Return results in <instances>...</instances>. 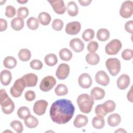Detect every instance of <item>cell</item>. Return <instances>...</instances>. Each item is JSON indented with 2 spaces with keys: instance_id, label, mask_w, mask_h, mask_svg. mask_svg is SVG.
<instances>
[{
  "instance_id": "obj_1",
  "label": "cell",
  "mask_w": 133,
  "mask_h": 133,
  "mask_svg": "<svg viewBox=\"0 0 133 133\" xmlns=\"http://www.w3.org/2000/svg\"><path fill=\"white\" fill-rule=\"evenodd\" d=\"M75 107L72 102L66 99H61L53 102L49 114L51 120L58 124H65L72 118Z\"/></svg>"
},
{
  "instance_id": "obj_2",
  "label": "cell",
  "mask_w": 133,
  "mask_h": 133,
  "mask_svg": "<svg viewBox=\"0 0 133 133\" xmlns=\"http://www.w3.org/2000/svg\"><path fill=\"white\" fill-rule=\"evenodd\" d=\"M77 103L80 111L85 114L89 113L92 110L94 104V100L91 97L87 94H83L78 96L77 98Z\"/></svg>"
},
{
  "instance_id": "obj_3",
  "label": "cell",
  "mask_w": 133,
  "mask_h": 133,
  "mask_svg": "<svg viewBox=\"0 0 133 133\" xmlns=\"http://www.w3.org/2000/svg\"><path fill=\"white\" fill-rule=\"evenodd\" d=\"M0 103L2 111L6 114H11L15 109L14 102L4 89H1L0 90Z\"/></svg>"
},
{
  "instance_id": "obj_4",
  "label": "cell",
  "mask_w": 133,
  "mask_h": 133,
  "mask_svg": "<svg viewBox=\"0 0 133 133\" xmlns=\"http://www.w3.org/2000/svg\"><path fill=\"white\" fill-rule=\"evenodd\" d=\"M105 66L110 74L112 76L117 75L121 70V62L115 58H110L107 60Z\"/></svg>"
},
{
  "instance_id": "obj_5",
  "label": "cell",
  "mask_w": 133,
  "mask_h": 133,
  "mask_svg": "<svg viewBox=\"0 0 133 133\" xmlns=\"http://www.w3.org/2000/svg\"><path fill=\"white\" fill-rule=\"evenodd\" d=\"M26 87L24 79L21 77L17 79L10 88V92L12 97L18 98L21 96L23 91Z\"/></svg>"
},
{
  "instance_id": "obj_6",
  "label": "cell",
  "mask_w": 133,
  "mask_h": 133,
  "mask_svg": "<svg viewBox=\"0 0 133 133\" xmlns=\"http://www.w3.org/2000/svg\"><path fill=\"white\" fill-rule=\"evenodd\" d=\"M122 44L118 39H113L107 44L105 47V50L109 55H115L118 54L122 48Z\"/></svg>"
},
{
  "instance_id": "obj_7",
  "label": "cell",
  "mask_w": 133,
  "mask_h": 133,
  "mask_svg": "<svg viewBox=\"0 0 133 133\" xmlns=\"http://www.w3.org/2000/svg\"><path fill=\"white\" fill-rule=\"evenodd\" d=\"M133 13V2L126 1L123 3L119 9V15L124 18L131 17Z\"/></svg>"
},
{
  "instance_id": "obj_8",
  "label": "cell",
  "mask_w": 133,
  "mask_h": 133,
  "mask_svg": "<svg viewBox=\"0 0 133 133\" xmlns=\"http://www.w3.org/2000/svg\"><path fill=\"white\" fill-rule=\"evenodd\" d=\"M56 84V79L52 76H47L41 81L39 88L44 92L50 90Z\"/></svg>"
},
{
  "instance_id": "obj_9",
  "label": "cell",
  "mask_w": 133,
  "mask_h": 133,
  "mask_svg": "<svg viewBox=\"0 0 133 133\" xmlns=\"http://www.w3.org/2000/svg\"><path fill=\"white\" fill-rule=\"evenodd\" d=\"M70 66L66 63L60 64L56 72V75L57 77L61 80L65 79L69 75Z\"/></svg>"
},
{
  "instance_id": "obj_10",
  "label": "cell",
  "mask_w": 133,
  "mask_h": 133,
  "mask_svg": "<svg viewBox=\"0 0 133 133\" xmlns=\"http://www.w3.org/2000/svg\"><path fill=\"white\" fill-rule=\"evenodd\" d=\"M48 106V102L44 100L36 101L33 105V111L38 115H42L45 114L46 108Z\"/></svg>"
},
{
  "instance_id": "obj_11",
  "label": "cell",
  "mask_w": 133,
  "mask_h": 133,
  "mask_svg": "<svg viewBox=\"0 0 133 133\" xmlns=\"http://www.w3.org/2000/svg\"><path fill=\"white\" fill-rule=\"evenodd\" d=\"M51 5L54 11L57 14H63L66 10L64 3L62 0L56 1H48Z\"/></svg>"
},
{
  "instance_id": "obj_12",
  "label": "cell",
  "mask_w": 133,
  "mask_h": 133,
  "mask_svg": "<svg viewBox=\"0 0 133 133\" xmlns=\"http://www.w3.org/2000/svg\"><path fill=\"white\" fill-rule=\"evenodd\" d=\"M81 29V23L78 21L68 23L65 27V32L69 35H76L79 33Z\"/></svg>"
},
{
  "instance_id": "obj_13",
  "label": "cell",
  "mask_w": 133,
  "mask_h": 133,
  "mask_svg": "<svg viewBox=\"0 0 133 133\" xmlns=\"http://www.w3.org/2000/svg\"><path fill=\"white\" fill-rule=\"evenodd\" d=\"M95 80L98 84L104 86H107L110 83L109 77L107 73L102 70L97 72L95 75Z\"/></svg>"
},
{
  "instance_id": "obj_14",
  "label": "cell",
  "mask_w": 133,
  "mask_h": 133,
  "mask_svg": "<svg viewBox=\"0 0 133 133\" xmlns=\"http://www.w3.org/2000/svg\"><path fill=\"white\" fill-rule=\"evenodd\" d=\"M78 83L82 88H88L92 85V79L88 73H82L78 77Z\"/></svg>"
},
{
  "instance_id": "obj_15",
  "label": "cell",
  "mask_w": 133,
  "mask_h": 133,
  "mask_svg": "<svg viewBox=\"0 0 133 133\" xmlns=\"http://www.w3.org/2000/svg\"><path fill=\"white\" fill-rule=\"evenodd\" d=\"M70 47L76 52L82 51L84 49V44L83 42L78 38L72 39L69 43Z\"/></svg>"
},
{
  "instance_id": "obj_16",
  "label": "cell",
  "mask_w": 133,
  "mask_h": 133,
  "mask_svg": "<svg viewBox=\"0 0 133 133\" xmlns=\"http://www.w3.org/2000/svg\"><path fill=\"white\" fill-rule=\"evenodd\" d=\"M22 78L24 79L26 87H34L36 85L38 77L37 75L34 73H28L24 75Z\"/></svg>"
},
{
  "instance_id": "obj_17",
  "label": "cell",
  "mask_w": 133,
  "mask_h": 133,
  "mask_svg": "<svg viewBox=\"0 0 133 133\" xmlns=\"http://www.w3.org/2000/svg\"><path fill=\"white\" fill-rule=\"evenodd\" d=\"M130 84V77L125 74H122L117 80V86L121 90L127 88Z\"/></svg>"
},
{
  "instance_id": "obj_18",
  "label": "cell",
  "mask_w": 133,
  "mask_h": 133,
  "mask_svg": "<svg viewBox=\"0 0 133 133\" xmlns=\"http://www.w3.org/2000/svg\"><path fill=\"white\" fill-rule=\"evenodd\" d=\"M90 96L94 100H101L105 96V91L99 87H95L91 90Z\"/></svg>"
},
{
  "instance_id": "obj_19",
  "label": "cell",
  "mask_w": 133,
  "mask_h": 133,
  "mask_svg": "<svg viewBox=\"0 0 133 133\" xmlns=\"http://www.w3.org/2000/svg\"><path fill=\"white\" fill-rule=\"evenodd\" d=\"M88 122V119L86 116L83 114H78L74 120L73 125L76 128H81L86 126Z\"/></svg>"
},
{
  "instance_id": "obj_20",
  "label": "cell",
  "mask_w": 133,
  "mask_h": 133,
  "mask_svg": "<svg viewBox=\"0 0 133 133\" xmlns=\"http://www.w3.org/2000/svg\"><path fill=\"white\" fill-rule=\"evenodd\" d=\"M12 78L11 72L7 70H4L1 71L0 74L1 82L4 86L8 85Z\"/></svg>"
},
{
  "instance_id": "obj_21",
  "label": "cell",
  "mask_w": 133,
  "mask_h": 133,
  "mask_svg": "<svg viewBox=\"0 0 133 133\" xmlns=\"http://www.w3.org/2000/svg\"><path fill=\"white\" fill-rule=\"evenodd\" d=\"M121 122V117L118 114L113 113L110 115L108 117V123L109 126L115 127L118 126Z\"/></svg>"
},
{
  "instance_id": "obj_22",
  "label": "cell",
  "mask_w": 133,
  "mask_h": 133,
  "mask_svg": "<svg viewBox=\"0 0 133 133\" xmlns=\"http://www.w3.org/2000/svg\"><path fill=\"white\" fill-rule=\"evenodd\" d=\"M85 59L86 62L90 65H96L100 61L99 55L95 52H89L86 56Z\"/></svg>"
},
{
  "instance_id": "obj_23",
  "label": "cell",
  "mask_w": 133,
  "mask_h": 133,
  "mask_svg": "<svg viewBox=\"0 0 133 133\" xmlns=\"http://www.w3.org/2000/svg\"><path fill=\"white\" fill-rule=\"evenodd\" d=\"M66 9L68 14L70 16L74 17L78 14V9L77 5L73 1H71L68 3Z\"/></svg>"
},
{
  "instance_id": "obj_24",
  "label": "cell",
  "mask_w": 133,
  "mask_h": 133,
  "mask_svg": "<svg viewBox=\"0 0 133 133\" xmlns=\"http://www.w3.org/2000/svg\"><path fill=\"white\" fill-rule=\"evenodd\" d=\"M11 26L15 31H20L24 26V21L23 19L16 17L14 18L11 21Z\"/></svg>"
},
{
  "instance_id": "obj_25",
  "label": "cell",
  "mask_w": 133,
  "mask_h": 133,
  "mask_svg": "<svg viewBox=\"0 0 133 133\" xmlns=\"http://www.w3.org/2000/svg\"><path fill=\"white\" fill-rule=\"evenodd\" d=\"M24 123L25 125L29 128H35L38 124V121L36 117L30 115L25 119H24Z\"/></svg>"
},
{
  "instance_id": "obj_26",
  "label": "cell",
  "mask_w": 133,
  "mask_h": 133,
  "mask_svg": "<svg viewBox=\"0 0 133 133\" xmlns=\"http://www.w3.org/2000/svg\"><path fill=\"white\" fill-rule=\"evenodd\" d=\"M38 20L42 25H47L50 23L51 18L48 13L46 12H42L38 15Z\"/></svg>"
},
{
  "instance_id": "obj_27",
  "label": "cell",
  "mask_w": 133,
  "mask_h": 133,
  "mask_svg": "<svg viewBox=\"0 0 133 133\" xmlns=\"http://www.w3.org/2000/svg\"><path fill=\"white\" fill-rule=\"evenodd\" d=\"M97 37L98 39L101 42L107 41L110 37V32L108 30L101 28L98 30L97 33Z\"/></svg>"
},
{
  "instance_id": "obj_28",
  "label": "cell",
  "mask_w": 133,
  "mask_h": 133,
  "mask_svg": "<svg viewBox=\"0 0 133 133\" xmlns=\"http://www.w3.org/2000/svg\"><path fill=\"white\" fill-rule=\"evenodd\" d=\"M17 63L16 59L12 56H7L6 57L4 61L3 64L6 68L11 69L14 68Z\"/></svg>"
},
{
  "instance_id": "obj_29",
  "label": "cell",
  "mask_w": 133,
  "mask_h": 133,
  "mask_svg": "<svg viewBox=\"0 0 133 133\" xmlns=\"http://www.w3.org/2000/svg\"><path fill=\"white\" fill-rule=\"evenodd\" d=\"M59 55L60 59L65 61L70 60L72 58V56H73L72 51L69 49L66 48L61 49L59 51Z\"/></svg>"
},
{
  "instance_id": "obj_30",
  "label": "cell",
  "mask_w": 133,
  "mask_h": 133,
  "mask_svg": "<svg viewBox=\"0 0 133 133\" xmlns=\"http://www.w3.org/2000/svg\"><path fill=\"white\" fill-rule=\"evenodd\" d=\"M92 125L96 129H101L104 126V119L103 116L97 115L92 120Z\"/></svg>"
},
{
  "instance_id": "obj_31",
  "label": "cell",
  "mask_w": 133,
  "mask_h": 133,
  "mask_svg": "<svg viewBox=\"0 0 133 133\" xmlns=\"http://www.w3.org/2000/svg\"><path fill=\"white\" fill-rule=\"evenodd\" d=\"M18 57L20 60L22 61H28L31 57V51L26 48L21 49L18 52Z\"/></svg>"
},
{
  "instance_id": "obj_32",
  "label": "cell",
  "mask_w": 133,
  "mask_h": 133,
  "mask_svg": "<svg viewBox=\"0 0 133 133\" xmlns=\"http://www.w3.org/2000/svg\"><path fill=\"white\" fill-rule=\"evenodd\" d=\"M44 61L47 65L52 66L57 63L58 59L56 55L54 54H49L45 57Z\"/></svg>"
},
{
  "instance_id": "obj_33",
  "label": "cell",
  "mask_w": 133,
  "mask_h": 133,
  "mask_svg": "<svg viewBox=\"0 0 133 133\" xmlns=\"http://www.w3.org/2000/svg\"><path fill=\"white\" fill-rule=\"evenodd\" d=\"M17 115L20 118L22 119H24L31 115V112L28 107H21L19 108L18 110Z\"/></svg>"
},
{
  "instance_id": "obj_34",
  "label": "cell",
  "mask_w": 133,
  "mask_h": 133,
  "mask_svg": "<svg viewBox=\"0 0 133 133\" xmlns=\"http://www.w3.org/2000/svg\"><path fill=\"white\" fill-rule=\"evenodd\" d=\"M102 104L104 111L107 114L114 111L116 107L115 102L112 100L106 101L104 103H103Z\"/></svg>"
},
{
  "instance_id": "obj_35",
  "label": "cell",
  "mask_w": 133,
  "mask_h": 133,
  "mask_svg": "<svg viewBox=\"0 0 133 133\" xmlns=\"http://www.w3.org/2000/svg\"><path fill=\"white\" fill-rule=\"evenodd\" d=\"M26 25L28 28L32 30L37 29L39 26V21L37 18L35 17H30L26 21Z\"/></svg>"
},
{
  "instance_id": "obj_36",
  "label": "cell",
  "mask_w": 133,
  "mask_h": 133,
  "mask_svg": "<svg viewBox=\"0 0 133 133\" xmlns=\"http://www.w3.org/2000/svg\"><path fill=\"white\" fill-rule=\"evenodd\" d=\"M55 94L58 96H62L66 95L68 92V89L66 86L63 84H58L55 89Z\"/></svg>"
},
{
  "instance_id": "obj_37",
  "label": "cell",
  "mask_w": 133,
  "mask_h": 133,
  "mask_svg": "<svg viewBox=\"0 0 133 133\" xmlns=\"http://www.w3.org/2000/svg\"><path fill=\"white\" fill-rule=\"evenodd\" d=\"M95 36L94 31L91 29H86L82 33V38L86 42H88L92 39Z\"/></svg>"
},
{
  "instance_id": "obj_38",
  "label": "cell",
  "mask_w": 133,
  "mask_h": 133,
  "mask_svg": "<svg viewBox=\"0 0 133 133\" xmlns=\"http://www.w3.org/2000/svg\"><path fill=\"white\" fill-rule=\"evenodd\" d=\"M10 125L11 128H12L17 132L20 133L23 131V126L22 124L19 121L15 120L12 121Z\"/></svg>"
},
{
  "instance_id": "obj_39",
  "label": "cell",
  "mask_w": 133,
  "mask_h": 133,
  "mask_svg": "<svg viewBox=\"0 0 133 133\" xmlns=\"http://www.w3.org/2000/svg\"><path fill=\"white\" fill-rule=\"evenodd\" d=\"M29 15V10L26 7H19L17 10V16L22 19L26 18Z\"/></svg>"
},
{
  "instance_id": "obj_40",
  "label": "cell",
  "mask_w": 133,
  "mask_h": 133,
  "mask_svg": "<svg viewBox=\"0 0 133 133\" xmlns=\"http://www.w3.org/2000/svg\"><path fill=\"white\" fill-rule=\"evenodd\" d=\"M52 28L56 31H61L63 26V22L61 19H56L52 22Z\"/></svg>"
},
{
  "instance_id": "obj_41",
  "label": "cell",
  "mask_w": 133,
  "mask_h": 133,
  "mask_svg": "<svg viewBox=\"0 0 133 133\" xmlns=\"http://www.w3.org/2000/svg\"><path fill=\"white\" fill-rule=\"evenodd\" d=\"M30 67L36 70H39L43 67V63L41 61L37 59H34L32 60L30 63Z\"/></svg>"
},
{
  "instance_id": "obj_42",
  "label": "cell",
  "mask_w": 133,
  "mask_h": 133,
  "mask_svg": "<svg viewBox=\"0 0 133 133\" xmlns=\"http://www.w3.org/2000/svg\"><path fill=\"white\" fill-rule=\"evenodd\" d=\"M132 50L130 49H126L122 52V57L125 60H130L132 58Z\"/></svg>"
},
{
  "instance_id": "obj_43",
  "label": "cell",
  "mask_w": 133,
  "mask_h": 133,
  "mask_svg": "<svg viewBox=\"0 0 133 133\" xmlns=\"http://www.w3.org/2000/svg\"><path fill=\"white\" fill-rule=\"evenodd\" d=\"M16 9L15 8L11 5H8L6 7L5 15L8 18H12L16 15Z\"/></svg>"
},
{
  "instance_id": "obj_44",
  "label": "cell",
  "mask_w": 133,
  "mask_h": 133,
  "mask_svg": "<svg viewBox=\"0 0 133 133\" xmlns=\"http://www.w3.org/2000/svg\"><path fill=\"white\" fill-rule=\"evenodd\" d=\"M99 47L98 43L96 41H91L87 45V50L89 52H96Z\"/></svg>"
},
{
  "instance_id": "obj_45",
  "label": "cell",
  "mask_w": 133,
  "mask_h": 133,
  "mask_svg": "<svg viewBox=\"0 0 133 133\" xmlns=\"http://www.w3.org/2000/svg\"><path fill=\"white\" fill-rule=\"evenodd\" d=\"M35 97V93L32 90H28L24 94V97L28 101H32L34 100Z\"/></svg>"
},
{
  "instance_id": "obj_46",
  "label": "cell",
  "mask_w": 133,
  "mask_h": 133,
  "mask_svg": "<svg viewBox=\"0 0 133 133\" xmlns=\"http://www.w3.org/2000/svg\"><path fill=\"white\" fill-rule=\"evenodd\" d=\"M95 113L99 116H101L103 117L107 114L104 111V109L102 107V104H99L97 105L96 107L95 108Z\"/></svg>"
},
{
  "instance_id": "obj_47",
  "label": "cell",
  "mask_w": 133,
  "mask_h": 133,
  "mask_svg": "<svg viewBox=\"0 0 133 133\" xmlns=\"http://www.w3.org/2000/svg\"><path fill=\"white\" fill-rule=\"evenodd\" d=\"M125 29L126 31L130 33H132V30H133V21L132 20H130L127 21L125 25Z\"/></svg>"
},
{
  "instance_id": "obj_48",
  "label": "cell",
  "mask_w": 133,
  "mask_h": 133,
  "mask_svg": "<svg viewBox=\"0 0 133 133\" xmlns=\"http://www.w3.org/2000/svg\"><path fill=\"white\" fill-rule=\"evenodd\" d=\"M7 27V22L5 19H0V31L3 32L5 31Z\"/></svg>"
},
{
  "instance_id": "obj_49",
  "label": "cell",
  "mask_w": 133,
  "mask_h": 133,
  "mask_svg": "<svg viewBox=\"0 0 133 133\" xmlns=\"http://www.w3.org/2000/svg\"><path fill=\"white\" fill-rule=\"evenodd\" d=\"M92 2L91 0H78V2L80 3V4L82 6H87L88 5H89L90 3Z\"/></svg>"
},
{
  "instance_id": "obj_50",
  "label": "cell",
  "mask_w": 133,
  "mask_h": 133,
  "mask_svg": "<svg viewBox=\"0 0 133 133\" xmlns=\"http://www.w3.org/2000/svg\"><path fill=\"white\" fill-rule=\"evenodd\" d=\"M132 86H131V88L130 89V90L127 93V99L128 100V101H130V102H132Z\"/></svg>"
},
{
  "instance_id": "obj_51",
  "label": "cell",
  "mask_w": 133,
  "mask_h": 133,
  "mask_svg": "<svg viewBox=\"0 0 133 133\" xmlns=\"http://www.w3.org/2000/svg\"><path fill=\"white\" fill-rule=\"evenodd\" d=\"M115 132H127V131L124 130L123 128H119L118 130H115Z\"/></svg>"
},
{
  "instance_id": "obj_52",
  "label": "cell",
  "mask_w": 133,
  "mask_h": 133,
  "mask_svg": "<svg viewBox=\"0 0 133 133\" xmlns=\"http://www.w3.org/2000/svg\"><path fill=\"white\" fill-rule=\"evenodd\" d=\"M28 1H18V3H22V4H24V3H26Z\"/></svg>"
}]
</instances>
